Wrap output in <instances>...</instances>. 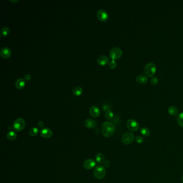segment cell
Returning <instances> with one entry per match:
<instances>
[{
	"label": "cell",
	"mask_w": 183,
	"mask_h": 183,
	"mask_svg": "<svg viewBox=\"0 0 183 183\" xmlns=\"http://www.w3.org/2000/svg\"><path fill=\"white\" fill-rule=\"evenodd\" d=\"M115 126L110 121H105L101 125V131L104 137H110L113 135L115 133Z\"/></svg>",
	"instance_id": "obj_1"
},
{
	"label": "cell",
	"mask_w": 183,
	"mask_h": 183,
	"mask_svg": "<svg viewBox=\"0 0 183 183\" xmlns=\"http://www.w3.org/2000/svg\"><path fill=\"white\" fill-rule=\"evenodd\" d=\"M144 73L148 77L152 78L155 75L156 72V67L154 63L150 62L145 66L144 69Z\"/></svg>",
	"instance_id": "obj_2"
},
{
	"label": "cell",
	"mask_w": 183,
	"mask_h": 183,
	"mask_svg": "<svg viewBox=\"0 0 183 183\" xmlns=\"http://www.w3.org/2000/svg\"><path fill=\"white\" fill-rule=\"evenodd\" d=\"M93 175L97 179H101L105 177L106 170L103 166L98 165L93 170Z\"/></svg>",
	"instance_id": "obj_3"
},
{
	"label": "cell",
	"mask_w": 183,
	"mask_h": 183,
	"mask_svg": "<svg viewBox=\"0 0 183 183\" xmlns=\"http://www.w3.org/2000/svg\"><path fill=\"white\" fill-rule=\"evenodd\" d=\"M25 121L22 118H19L16 119L13 123V127L14 130L17 132H21L24 129L25 127Z\"/></svg>",
	"instance_id": "obj_4"
},
{
	"label": "cell",
	"mask_w": 183,
	"mask_h": 183,
	"mask_svg": "<svg viewBox=\"0 0 183 183\" xmlns=\"http://www.w3.org/2000/svg\"><path fill=\"white\" fill-rule=\"evenodd\" d=\"M109 54L112 59L113 60L118 59L123 55V51L119 47H114L110 50Z\"/></svg>",
	"instance_id": "obj_5"
},
{
	"label": "cell",
	"mask_w": 183,
	"mask_h": 183,
	"mask_svg": "<svg viewBox=\"0 0 183 183\" xmlns=\"http://www.w3.org/2000/svg\"><path fill=\"white\" fill-rule=\"evenodd\" d=\"M134 139V135L133 133L130 132H127L125 133L121 137L122 142L126 145L131 144L132 142H133Z\"/></svg>",
	"instance_id": "obj_6"
},
{
	"label": "cell",
	"mask_w": 183,
	"mask_h": 183,
	"mask_svg": "<svg viewBox=\"0 0 183 183\" xmlns=\"http://www.w3.org/2000/svg\"><path fill=\"white\" fill-rule=\"evenodd\" d=\"M126 126L130 131L136 132L139 128V124L134 119H129L126 123Z\"/></svg>",
	"instance_id": "obj_7"
},
{
	"label": "cell",
	"mask_w": 183,
	"mask_h": 183,
	"mask_svg": "<svg viewBox=\"0 0 183 183\" xmlns=\"http://www.w3.org/2000/svg\"><path fill=\"white\" fill-rule=\"evenodd\" d=\"M97 16L98 19L101 22H106L109 19V14L105 10L100 9L98 10L97 13Z\"/></svg>",
	"instance_id": "obj_8"
},
{
	"label": "cell",
	"mask_w": 183,
	"mask_h": 183,
	"mask_svg": "<svg viewBox=\"0 0 183 183\" xmlns=\"http://www.w3.org/2000/svg\"><path fill=\"white\" fill-rule=\"evenodd\" d=\"M11 54H12L11 50L8 47H3V48H2V50H1V52H0L1 56L3 59H5L9 58L11 55Z\"/></svg>",
	"instance_id": "obj_9"
},
{
	"label": "cell",
	"mask_w": 183,
	"mask_h": 183,
	"mask_svg": "<svg viewBox=\"0 0 183 183\" xmlns=\"http://www.w3.org/2000/svg\"><path fill=\"white\" fill-rule=\"evenodd\" d=\"M89 114L93 118H97L101 114L100 109L96 106H92L89 109Z\"/></svg>",
	"instance_id": "obj_10"
},
{
	"label": "cell",
	"mask_w": 183,
	"mask_h": 183,
	"mask_svg": "<svg viewBox=\"0 0 183 183\" xmlns=\"http://www.w3.org/2000/svg\"><path fill=\"white\" fill-rule=\"evenodd\" d=\"M96 165V162L93 159H88L87 160H85L83 166L85 169L87 170H90L95 167Z\"/></svg>",
	"instance_id": "obj_11"
},
{
	"label": "cell",
	"mask_w": 183,
	"mask_h": 183,
	"mask_svg": "<svg viewBox=\"0 0 183 183\" xmlns=\"http://www.w3.org/2000/svg\"><path fill=\"white\" fill-rule=\"evenodd\" d=\"M84 125L87 128H95L97 126V123L94 119H87L84 121Z\"/></svg>",
	"instance_id": "obj_12"
},
{
	"label": "cell",
	"mask_w": 183,
	"mask_h": 183,
	"mask_svg": "<svg viewBox=\"0 0 183 183\" xmlns=\"http://www.w3.org/2000/svg\"><path fill=\"white\" fill-rule=\"evenodd\" d=\"M40 134L41 137H44L45 139H48L52 136L53 133L50 128H45L41 129Z\"/></svg>",
	"instance_id": "obj_13"
},
{
	"label": "cell",
	"mask_w": 183,
	"mask_h": 183,
	"mask_svg": "<svg viewBox=\"0 0 183 183\" xmlns=\"http://www.w3.org/2000/svg\"><path fill=\"white\" fill-rule=\"evenodd\" d=\"M109 61V59L108 57L106 56V55H101L97 59L98 64L102 66L106 65L108 64Z\"/></svg>",
	"instance_id": "obj_14"
},
{
	"label": "cell",
	"mask_w": 183,
	"mask_h": 183,
	"mask_svg": "<svg viewBox=\"0 0 183 183\" xmlns=\"http://www.w3.org/2000/svg\"><path fill=\"white\" fill-rule=\"evenodd\" d=\"M25 86V81L24 79L20 78L18 79L15 83V86L18 90H22Z\"/></svg>",
	"instance_id": "obj_15"
},
{
	"label": "cell",
	"mask_w": 183,
	"mask_h": 183,
	"mask_svg": "<svg viewBox=\"0 0 183 183\" xmlns=\"http://www.w3.org/2000/svg\"><path fill=\"white\" fill-rule=\"evenodd\" d=\"M136 81L140 84H145L148 82V78L144 75H139L136 78Z\"/></svg>",
	"instance_id": "obj_16"
},
{
	"label": "cell",
	"mask_w": 183,
	"mask_h": 183,
	"mask_svg": "<svg viewBox=\"0 0 183 183\" xmlns=\"http://www.w3.org/2000/svg\"><path fill=\"white\" fill-rule=\"evenodd\" d=\"M83 93V89L81 87H75L73 89V93L75 96H80Z\"/></svg>",
	"instance_id": "obj_17"
},
{
	"label": "cell",
	"mask_w": 183,
	"mask_h": 183,
	"mask_svg": "<svg viewBox=\"0 0 183 183\" xmlns=\"http://www.w3.org/2000/svg\"><path fill=\"white\" fill-rule=\"evenodd\" d=\"M168 112L170 115L172 116H176L178 115V110L176 106H171L168 108Z\"/></svg>",
	"instance_id": "obj_18"
},
{
	"label": "cell",
	"mask_w": 183,
	"mask_h": 183,
	"mask_svg": "<svg viewBox=\"0 0 183 183\" xmlns=\"http://www.w3.org/2000/svg\"><path fill=\"white\" fill-rule=\"evenodd\" d=\"M96 160L99 164H103L105 162V156L101 153H98L96 155Z\"/></svg>",
	"instance_id": "obj_19"
},
{
	"label": "cell",
	"mask_w": 183,
	"mask_h": 183,
	"mask_svg": "<svg viewBox=\"0 0 183 183\" xmlns=\"http://www.w3.org/2000/svg\"><path fill=\"white\" fill-rule=\"evenodd\" d=\"M7 137L8 139H9L10 141H13L15 140L16 138L17 137V134L14 131H10L7 133Z\"/></svg>",
	"instance_id": "obj_20"
},
{
	"label": "cell",
	"mask_w": 183,
	"mask_h": 183,
	"mask_svg": "<svg viewBox=\"0 0 183 183\" xmlns=\"http://www.w3.org/2000/svg\"><path fill=\"white\" fill-rule=\"evenodd\" d=\"M1 35L2 36H4V37H6L7 36H8L9 34L10 33V29L7 27H5L3 28L1 30Z\"/></svg>",
	"instance_id": "obj_21"
},
{
	"label": "cell",
	"mask_w": 183,
	"mask_h": 183,
	"mask_svg": "<svg viewBox=\"0 0 183 183\" xmlns=\"http://www.w3.org/2000/svg\"><path fill=\"white\" fill-rule=\"evenodd\" d=\"M140 132L142 135L146 137H149L150 135V131L149 129L146 127H142L140 129Z\"/></svg>",
	"instance_id": "obj_22"
},
{
	"label": "cell",
	"mask_w": 183,
	"mask_h": 183,
	"mask_svg": "<svg viewBox=\"0 0 183 183\" xmlns=\"http://www.w3.org/2000/svg\"><path fill=\"white\" fill-rule=\"evenodd\" d=\"M39 132V130L37 127H33L31 128V129L29 131V134L31 137H35L36 136Z\"/></svg>",
	"instance_id": "obj_23"
},
{
	"label": "cell",
	"mask_w": 183,
	"mask_h": 183,
	"mask_svg": "<svg viewBox=\"0 0 183 183\" xmlns=\"http://www.w3.org/2000/svg\"><path fill=\"white\" fill-rule=\"evenodd\" d=\"M177 123L180 127H183V112L178 115L177 117Z\"/></svg>",
	"instance_id": "obj_24"
},
{
	"label": "cell",
	"mask_w": 183,
	"mask_h": 183,
	"mask_svg": "<svg viewBox=\"0 0 183 183\" xmlns=\"http://www.w3.org/2000/svg\"><path fill=\"white\" fill-rule=\"evenodd\" d=\"M105 117L106 119L107 120H111L113 117V112L109 110L107 111H106L105 112Z\"/></svg>",
	"instance_id": "obj_25"
},
{
	"label": "cell",
	"mask_w": 183,
	"mask_h": 183,
	"mask_svg": "<svg viewBox=\"0 0 183 183\" xmlns=\"http://www.w3.org/2000/svg\"><path fill=\"white\" fill-rule=\"evenodd\" d=\"M109 66L110 68L112 69L115 68V67H117V62L115 61V60H112L110 61Z\"/></svg>",
	"instance_id": "obj_26"
},
{
	"label": "cell",
	"mask_w": 183,
	"mask_h": 183,
	"mask_svg": "<svg viewBox=\"0 0 183 183\" xmlns=\"http://www.w3.org/2000/svg\"><path fill=\"white\" fill-rule=\"evenodd\" d=\"M151 83L152 85L156 86L158 83V79L156 77H154L153 76V77L151 78Z\"/></svg>",
	"instance_id": "obj_27"
},
{
	"label": "cell",
	"mask_w": 183,
	"mask_h": 183,
	"mask_svg": "<svg viewBox=\"0 0 183 183\" xmlns=\"http://www.w3.org/2000/svg\"><path fill=\"white\" fill-rule=\"evenodd\" d=\"M135 140L138 143H142V142H143V138L141 136L139 135L137 136V137H135Z\"/></svg>",
	"instance_id": "obj_28"
},
{
	"label": "cell",
	"mask_w": 183,
	"mask_h": 183,
	"mask_svg": "<svg viewBox=\"0 0 183 183\" xmlns=\"http://www.w3.org/2000/svg\"><path fill=\"white\" fill-rule=\"evenodd\" d=\"M31 79V76L30 75V74H26L25 76H24V80H26V81H29Z\"/></svg>",
	"instance_id": "obj_29"
},
{
	"label": "cell",
	"mask_w": 183,
	"mask_h": 183,
	"mask_svg": "<svg viewBox=\"0 0 183 183\" xmlns=\"http://www.w3.org/2000/svg\"><path fill=\"white\" fill-rule=\"evenodd\" d=\"M104 167H109L110 166V163L109 160H105V162L103 163Z\"/></svg>",
	"instance_id": "obj_30"
},
{
	"label": "cell",
	"mask_w": 183,
	"mask_h": 183,
	"mask_svg": "<svg viewBox=\"0 0 183 183\" xmlns=\"http://www.w3.org/2000/svg\"><path fill=\"white\" fill-rule=\"evenodd\" d=\"M109 109H110V107L108 105H104V106H103V109L105 111H107L110 110Z\"/></svg>",
	"instance_id": "obj_31"
},
{
	"label": "cell",
	"mask_w": 183,
	"mask_h": 183,
	"mask_svg": "<svg viewBox=\"0 0 183 183\" xmlns=\"http://www.w3.org/2000/svg\"><path fill=\"white\" fill-rule=\"evenodd\" d=\"M38 126H39V127L42 128V127H44V124L42 121H40L38 123Z\"/></svg>",
	"instance_id": "obj_32"
},
{
	"label": "cell",
	"mask_w": 183,
	"mask_h": 183,
	"mask_svg": "<svg viewBox=\"0 0 183 183\" xmlns=\"http://www.w3.org/2000/svg\"><path fill=\"white\" fill-rule=\"evenodd\" d=\"M182 180H183V176H182Z\"/></svg>",
	"instance_id": "obj_33"
},
{
	"label": "cell",
	"mask_w": 183,
	"mask_h": 183,
	"mask_svg": "<svg viewBox=\"0 0 183 183\" xmlns=\"http://www.w3.org/2000/svg\"></svg>",
	"instance_id": "obj_34"
}]
</instances>
